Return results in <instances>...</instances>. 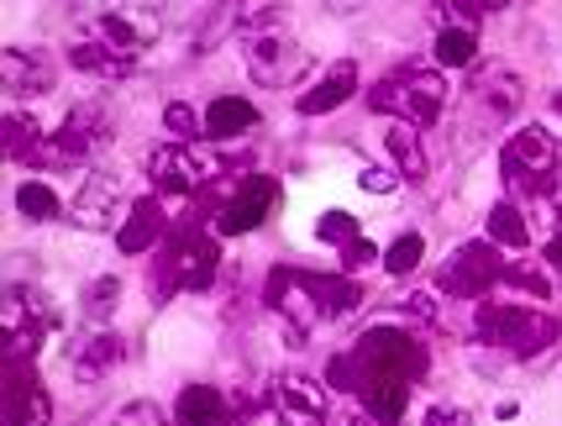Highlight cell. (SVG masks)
Segmentation results:
<instances>
[{
  "instance_id": "83f0119b",
  "label": "cell",
  "mask_w": 562,
  "mask_h": 426,
  "mask_svg": "<svg viewBox=\"0 0 562 426\" xmlns=\"http://www.w3.org/2000/svg\"><path fill=\"white\" fill-rule=\"evenodd\" d=\"M420 258H426V237H420V232H405V237H394L390 248H384V269H390V274H411Z\"/></svg>"
},
{
  "instance_id": "e0dca14e",
  "label": "cell",
  "mask_w": 562,
  "mask_h": 426,
  "mask_svg": "<svg viewBox=\"0 0 562 426\" xmlns=\"http://www.w3.org/2000/svg\"><path fill=\"white\" fill-rule=\"evenodd\" d=\"M164 232H169V211H164V201H158V195H143V201L126 205V222L116 226V243H122V253H147Z\"/></svg>"
},
{
  "instance_id": "603a6c76",
  "label": "cell",
  "mask_w": 562,
  "mask_h": 426,
  "mask_svg": "<svg viewBox=\"0 0 562 426\" xmlns=\"http://www.w3.org/2000/svg\"><path fill=\"white\" fill-rule=\"evenodd\" d=\"M122 358H126L122 337H116V332H100V337H85V348L74 352V374L85 379V384H95V379H105Z\"/></svg>"
},
{
  "instance_id": "30bf717a",
  "label": "cell",
  "mask_w": 562,
  "mask_h": 426,
  "mask_svg": "<svg viewBox=\"0 0 562 426\" xmlns=\"http://www.w3.org/2000/svg\"><path fill=\"white\" fill-rule=\"evenodd\" d=\"M273 205H279V184H273L269 175H247L243 184H237V195L216 205V232L221 237L258 232V226L273 216Z\"/></svg>"
},
{
  "instance_id": "d590c367",
  "label": "cell",
  "mask_w": 562,
  "mask_h": 426,
  "mask_svg": "<svg viewBox=\"0 0 562 426\" xmlns=\"http://www.w3.org/2000/svg\"><path fill=\"white\" fill-rule=\"evenodd\" d=\"M405 311H411V316H420V322H437V301H431V295H405Z\"/></svg>"
},
{
  "instance_id": "5b68a950",
  "label": "cell",
  "mask_w": 562,
  "mask_h": 426,
  "mask_svg": "<svg viewBox=\"0 0 562 426\" xmlns=\"http://www.w3.org/2000/svg\"><path fill=\"white\" fill-rule=\"evenodd\" d=\"M499 169L520 201H547L558 190V143L547 126H520L505 153H499Z\"/></svg>"
},
{
  "instance_id": "484cf974",
  "label": "cell",
  "mask_w": 562,
  "mask_h": 426,
  "mask_svg": "<svg viewBox=\"0 0 562 426\" xmlns=\"http://www.w3.org/2000/svg\"><path fill=\"white\" fill-rule=\"evenodd\" d=\"M37 148H43V126L32 122L26 111H11L5 116V153L11 158H32Z\"/></svg>"
},
{
  "instance_id": "52a82bcc",
  "label": "cell",
  "mask_w": 562,
  "mask_h": 426,
  "mask_svg": "<svg viewBox=\"0 0 562 426\" xmlns=\"http://www.w3.org/2000/svg\"><path fill=\"white\" fill-rule=\"evenodd\" d=\"M100 143H105V111H100V105H74L69 116H64V126H58L26 164H37V169H43V164H48V169H79Z\"/></svg>"
},
{
  "instance_id": "4dcf8cb0",
  "label": "cell",
  "mask_w": 562,
  "mask_h": 426,
  "mask_svg": "<svg viewBox=\"0 0 562 426\" xmlns=\"http://www.w3.org/2000/svg\"><path fill=\"white\" fill-rule=\"evenodd\" d=\"M116 295H122L116 279H95V284L85 290V311H90V316H111V311H116Z\"/></svg>"
},
{
  "instance_id": "4316f807",
  "label": "cell",
  "mask_w": 562,
  "mask_h": 426,
  "mask_svg": "<svg viewBox=\"0 0 562 426\" xmlns=\"http://www.w3.org/2000/svg\"><path fill=\"white\" fill-rule=\"evenodd\" d=\"M16 211H22L26 222H53L64 205H58V195H53L48 184H37V179H26L22 190H16Z\"/></svg>"
},
{
  "instance_id": "2e32d148",
  "label": "cell",
  "mask_w": 562,
  "mask_h": 426,
  "mask_svg": "<svg viewBox=\"0 0 562 426\" xmlns=\"http://www.w3.org/2000/svg\"><path fill=\"white\" fill-rule=\"evenodd\" d=\"M352 96H358V64L342 58V64H331V69H326V75H321L294 105H300V116H326V111L347 105Z\"/></svg>"
},
{
  "instance_id": "f1b7e54d",
  "label": "cell",
  "mask_w": 562,
  "mask_h": 426,
  "mask_svg": "<svg viewBox=\"0 0 562 426\" xmlns=\"http://www.w3.org/2000/svg\"><path fill=\"white\" fill-rule=\"evenodd\" d=\"M164 132H169L173 143H195V137H205V116H195L184 101L164 105Z\"/></svg>"
},
{
  "instance_id": "e575fe53",
  "label": "cell",
  "mask_w": 562,
  "mask_h": 426,
  "mask_svg": "<svg viewBox=\"0 0 562 426\" xmlns=\"http://www.w3.org/2000/svg\"><path fill=\"white\" fill-rule=\"evenodd\" d=\"M394 184H400V175H394V169H363V190H368V195H390Z\"/></svg>"
},
{
  "instance_id": "ffe728a7",
  "label": "cell",
  "mask_w": 562,
  "mask_h": 426,
  "mask_svg": "<svg viewBox=\"0 0 562 426\" xmlns=\"http://www.w3.org/2000/svg\"><path fill=\"white\" fill-rule=\"evenodd\" d=\"M69 64L74 69H85V75H100V79H122V75H132V53H122V48H111L105 37H79L69 48Z\"/></svg>"
},
{
  "instance_id": "d6a6232c",
  "label": "cell",
  "mask_w": 562,
  "mask_h": 426,
  "mask_svg": "<svg viewBox=\"0 0 562 426\" xmlns=\"http://www.w3.org/2000/svg\"><path fill=\"white\" fill-rule=\"evenodd\" d=\"M505 284L526 290V295H547V274H537V269H505Z\"/></svg>"
},
{
  "instance_id": "7402d4cb",
  "label": "cell",
  "mask_w": 562,
  "mask_h": 426,
  "mask_svg": "<svg viewBox=\"0 0 562 426\" xmlns=\"http://www.w3.org/2000/svg\"><path fill=\"white\" fill-rule=\"evenodd\" d=\"M252 126H258V105L243 101V96H221V101L205 105V137H216V143L243 137Z\"/></svg>"
},
{
  "instance_id": "8fae6325",
  "label": "cell",
  "mask_w": 562,
  "mask_h": 426,
  "mask_svg": "<svg viewBox=\"0 0 562 426\" xmlns=\"http://www.w3.org/2000/svg\"><path fill=\"white\" fill-rule=\"evenodd\" d=\"M5 422L11 426H48L53 401L43 379L32 374V363H5Z\"/></svg>"
},
{
  "instance_id": "5bb4252c",
  "label": "cell",
  "mask_w": 562,
  "mask_h": 426,
  "mask_svg": "<svg viewBox=\"0 0 562 426\" xmlns=\"http://www.w3.org/2000/svg\"><path fill=\"white\" fill-rule=\"evenodd\" d=\"M58 69H53L48 53L37 48H5L0 53V85H5V96H48Z\"/></svg>"
},
{
  "instance_id": "74e56055",
  "label": "cell",
  "mask_w": 562,
  "mask_h": 426,
  "mask_svg": "<svg viewBox=\"0 0 562 426\" xmlns=\"http://www.w3.org/2000/svg\"><path fill=\"white\" fill-rule=\"evenodd\" d=\"M547 264H552V269H562V205H558V232L547 237Z\"/></svg>"
},
{
  "instance_id": "f35d334b",
  "label": "cell",
  "mask_w": 562,
  "mask_h": 426,
  "mask_svg": "<svg viewBox=\"0 0 562 426\" xmlns=\"http://www.w3.org/2000/svg\"><path fill=\"white\" fill-rule=\"evenodd\" d=\"M331 426H373V416H368V411H342Z\"/></svg>"
},
{
  "instance_id": "9c48e42d",
  "label": "cell",
  "mask_w": 562,
  "mask_h": 426,
  "mask_svg": "<svg viewBox=\"0 0 562 426\" xmlns=\"http://www.w3.org/2000/svg\"><path fill=\"white\" fill-rule=\"evenodd\" d=\"M505 258L494 243H463V248L452 253V264L437 274V284L447 295H458V301H484L494 284H505Z\"/></svg>"
},
{
  "instance_id": "44dd1931",
  "label": "cell",
  "mask_w": 562,
  "mask_h": 426,
  "mask_svg": "<svg viewBox=\"0 0 562 426\" xmlns=\"http://www.w3.org/2000/svg\"><path fill=\"white\" fill-rule=\"evenodd\" d=\"M232 411H226V395L211 390V384H190L179 405H173V426H226Z\"/></svg>"
},
{
  "instance_id": "4fadbf2b",
  "label": "cell",
  "mask_w": 562,
  "mask_h": 426,
  "mask_svg": "<svg viewBox=\"0 0 562 426\" xmlns=\"http://www.w3.org/2000/svg\"><path fill=\"white\" fill-rule=\"evenodd\" d=\"M300 295L311 301L316 322H331V316H352L363 305V284L352 274H294Z\"/></svg>"
},
{
  "instance_id": "d6986e66",
  "label": "cell",
  "mask_w": 562,
  "mask_h": 426,
  "mask_svg": "<svg viewBox=\"0 0 562 426\" xmlns=\"http://www.w3.org/2000/svg\"><path fill=\"white\" fill-rule=\"evenodd\" d=\"M122 211V190H116V179L111 175H95L85 179V190L74 195V222L100 232V226H111V216Z\"/></svg>"
},
{
  "instance_id": "6da1fadb",
  "label": "cell",
  "mask_w": 562,
  "mask_h": 426,
  "mask_svg": "<svg viewBox=\"0 0 562 426\" xmlns=\"http://www.w3.org/2000/svg\"><path fill=\"white\" fill-rule=\"evenodd\" d=\"M431 369V352L420 337L400 332V326H368L363 337L352 343V352L326 363V384L331 390H352L363 411L379 426H394L411 405L416 379H426Z\"/></svg>"
},
{
  "instance_id": "7a4b0ae2",
  "label": "cell",
  "mask_w": 562,
  "mask_h": 426,
  "mask_svg": "<svg viewBox=\"0 0 562 426\" xmlns=\"http://www.w3.org/2000/svg\"><path fill=\"white\" fill-rule=\"evenodd\" d=\"M368 111H384L394 122H411L426 132L447 111V79H441V69H426V64H400L394 75H384L368 90Z\"/></svg>"
},
{
  "instance_id": "277c9868",
  "label": "cell",
  "mask_w": 562,
  "mask_h": 426,
  "mask_svg": "<svg viewBox=\"0 0 562 426\" xmlns=\"http://www.w3.org/2000/svg\"><path fill=\"white\" fill-rule=\"evenodd\" d=\"M243 64L258 85L284 90V85L305 69V48H300V37L284 26V16L269 11V16H258V22L243 32Z\"/></svg>"
},
{
  "instance_id": "3957f363",
  "label": "cell",
  "mask_w": 562,
  "mask_h": 426,
  "mask_svg": "<svg viewBox=\"0 0 562 426\" xmlns=\"http://www.w3.org/2000/svg\"><path fill=\"white\" fill-rule=\"evenodd\" d=\"M473 337L490 343V348L510 352V358H537L562 337V322L552 311H526V305H505V301H484L473 316Z\"/></svg>"
},
{
  "instance_id": "1f68e13d",
  "label": "cell",
  "mask_w": 562,
  "mask_h": 426,
  "mask_svg": "<svg viewBox=\"0 0 562 426\" xmlns=\"http://www.w3.org/2000/svg\"><path fill=\"white\" fill-rule=\"evenodd\" d=\"M368 264H379V248H373V243H363V237H352V243L342 248V274L368 269Z\"/></svg>"
},
{
  "instance_id": "ba28073f",
  "label": "cell",
  "mask_w": 562,
  "mask_h": 426,
  "mask_svg": "<svg viewBox=\"0 0 562 426\" xmlns=\"http://www.w3.org/2000/svg\"><path fill=\"white\" fill-rule=\"evenodd\" d=\"M216 175H221V164L195 153V143H164V148L147 158V179H153L158 195H200Z\"/></svg>"
},
{
  "instance_id": "836d02e7",
  "label": "cell",
  "mask_w": 562,
  "mask_h": 426,
  "mask_svg": "<svg viewBox=\"0 0 562 426\" xmlns=\"http://www.w3.org/2000/svg\"><path fill=\"white\" fill-rule=\"evenodd\" d=\"M426 426H473V416L458 411V405H431V411H426Z\"/></svg>"
},
{
  "instance_id": "d4e9b609",
  "label": "cell",
  "mask_w": 562,
  "mask_h": 426,
  "mask_svg": "<svg viewBox=\"0 0 562 426\" xmlns=\"http://www.w3.org/2000/svg\"><path fill=\"white\" fill-rule=\"evenodd\" d=\"M490 243L494 248H526L531 243V226H526V216H520V205L499 201L490 211Z\"/></svg>"
},
{
  "instance_id": "f546056e",
  "label": "cell",
  "mask_w": 562,
  "mask_h": 426,
  "mask_svg": "<svg viewBox=\"0 0 562 426\" xmlns=\"http://www.w3.org/2000/svg\"><path fill=\"white\" fill-rule=\"evenodd\" d=\"M316 237H321V243H337V253H342L347 243L358 237V222H352L347 211H326V216L316 222Z\"/></svg>"
},
{
  "instance_id": "8d00e7d4",
  "label": "cell",
  "mask_w": 562,
  "mask_h": 426,
  "mask_svg": "<svg viewBox=\"0 0 562 426\" xmlns=\"http://www.w3.org/2000/svg\"><path fill=\"white\" fill-rule=\"evenodd\" d=\"M122 426H164V422H158V411H153V405H132V411L122 416Z\"/></svg>"
},
{
  "instance_id": "7c38bea8",
  "label": "cell",
  "mask_w": 562,
  "mask_h": 426,
  "mask_svg": "<svg viewBox=\"0 0 562 426\" xmlns=\"http://www.w3.org/2000/svg\"><path fill=\"white\" fill-rule=\"evenodd\" d=\"M468 96L484 105V116H490V122H510L515 111L526 105V79L515 75V69H505V64H490V69H479V75H473Z\"/></svg>"
},
{
  "instance_id": "ac0fdd59",
  "label": "cell",
  "mask_w": 562,
  "mask_h": 426,
  "mask_svg": "<svg viewBox=\"0 0 562 426\" xmlns=\"http://www.w3.org/2000/svg\"><path fill=\"white\" fill-rule=\"evenodd\" d=\"M384 148H390L394 175L405 179V184H426V179H431V158H426V143H420V126L394 122L390 132H384Z\"/></svg>"
},
{
  "instance_id": "8992f818",
  "label": "cell",
  "mask_w": 562,
  "mask_h": 426,
  "mask_svg": "<svg viewBox=\"0 0 562 426\" xmlns=\"http://www.w3.org/2000/svg\"><path fill=\"white\" fill-rule=\"evenodd\" d=\"M216 264H221V248H216V237H211V232H200V226L173 232V243L164 248L158 269H153V290H158V301L173 295V290H211Z\"/></svg>"
},
{
  "instance_id": "cb8c5ba5",
  "label": "cell",
  "mask_w": 562,
  "mask_h": 426,
  "mask_svg": "<svg viewBox=\"0 0 562 426\" xmlns=\"http://www.w3.org/2000/svg\"><path fill=\"white\" fill-rule=\"evenodd\" d=\"M479 58V26L468 22H447L437 32V64L441 69H468Z\"/></svg>"
},
{
  "instance_id": "9a60e30c",
  "label": "cell",
  "mask_w": 562,
  "mask_h": 426,
  "mask_svg": "<svg viewBox=\"0 0 562 426\" xmlns=\"http://www.w3.org/2000/svg\"><path fill=\"white\" fill-rule=\"evenodd\" d=\"M273 411L284 416V426H321L326 422V390L305 374H284L273 384Z\"/></svg>"
}]
</instances>
